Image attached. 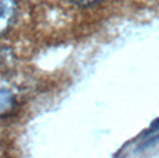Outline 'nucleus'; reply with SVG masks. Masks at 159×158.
Returning <instances> with one entry per match:
<instances>
[{
  "mask_svg": "<svg viewBox=\"0 0 159 158\" xmlns=\"http://www.w3.org/2000/svg\"><path fill=\"white\" fill-rule=\"evenodd\" d=\"M15 107V97L13 92L6 87H0V118L8 115Z\"/></svg>",
  "mask_w": 159,
  "mask_h": 158,
  "instance_id": "2",
  "label": "nucleus"
},
{
  "mask_svg": "<svg viewBox=\"0 0 159 158\" xmlns=\"http://www.w3.org/2000/svg\"><path fill=\"white\" fill-rule=\"evenodd\" d=\"M71 2L75 3V4H78V6H82V7H87V6L98 3L100 0H71Z\"/></svg>",
  "mask_w": 159,
  "mask_h": 158,
  "instance_id": "3",
  "label": "nucleus"
},
{
  "mask_svg": "<svg viewBox=\"0 0 159 158\" xmlns=\"http://www.w3.org/2000/svg\"><path fill=\"white\" fill-rule=\"evenodd\" d=\"M17 0H0V35L8 31L17 17Z\"/></svg>",
  "mask_w": 159,
  "mask_h": 158,
  "instance_id": "1",
  "label": "nucleus"
}]
</instances>
